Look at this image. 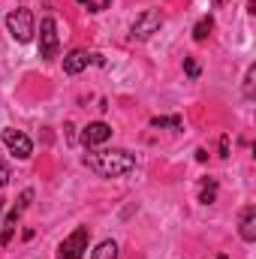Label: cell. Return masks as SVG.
I'll return each instance as SVG.
<instances>
[{"instance_id":"6da1fadb","label":"cell","mask_w":256,"mask_h":259,"mask_svg":"<svg viewBox=\"0 0 256 259\" xmlns=\"http://www.w3.org/2000/svg\"><path fill=\"white\" fill-rule=\"evenodd\" d=\"M84 166L94 169L97 175L103 178H121V175H130L136 169V157L130 151H103V154H88L84 157Z\"/></svg>"},{"instance_id":"7a4b0ae2","label":"cell","mask_w":256,"mask_h":259,"mask_svg":"<svg viewBox=\"0 0 256 259\" xmlns=\"http://www.w3.org/2000/svg\"><path fill=\"white\" fill-rule=\"evenodd\" d=\"M6 27H9V33H12V39H18V42H30L33 39V12L30 9H12L9 15H6Z\"/></svg>"},{"instance_id":"3957f363","label":"cell","mask_w":256,"mask_h":259,"mask_svg":"<svg viewBox=\"0 0 256 259\" xmlns=\"http://www.w3.org/2000/svg\"><path fill=\"white\" fill-rule=\"evenodd\" d=\"M58 46H61V39H58V24H55L52 15H46V18L39 21V55H42L46 61H55V58H58Z\"/></svg>"},{"instance_id":"277c9868","label":"cell","mask_w":256,"mask_h":259,"mask_svg":"<svg viewBox=\"0 0 256 259\" xmlns=\"http://www.w3.org/2000/svg\"><path fill=\"white\" fill-rule=\"evenodd\" d=\"M88 241H91V229H88V226H78L72 235H66L64 244L58 247V250H61L58 259H81L84 250H88Z\"/></svg>"},{"instance_id":"5b68a950","label":"cell","mask_w":256,"mask_h":259,"mask_svg":"<svg viewBox=\"0 0 256 259\" xmlns=\"http://www.w3.org/2000/svg\"><path fill=\"white\" fill-rule=\"evenodd\" d=\"M0 139H3V145H6V148H9V151H12V154L18 157V160H27V157L33 154V142H30V139H27V136H24L21 130L6 127Z\"/></svg>"},{"instance_id":"8992f818","label":"cell","mask_w":256,"mask_h":259,"mask_svg":"<svg viewBox=\"0 0 256 259\" xmlns=\"http://www.w3.org/2000/svg\"><path fill=\"white\" fill-rule=\"evenodd\" d=\"M160 24H163L160 9H145V12L133 21V36H136V39H148V36H154V33L160 30Z\"/></svg>"},{"instance_id":"52a82bcc","label":"cell","mask_w":256,"mask_h":259,"mask_svg":"<svg viewBox=\"0 0 256 259\" xmlns=\"http://www.w3.org/2000/svg\"><path fill=\"white\" fill-rule=\"evenodd\" d=\"M109 139H112V127L103 124V121L88 124L84 133H81V145H84V148H97V145H103V142H109Z\"/></svg>"},{"instance_id":"ba28073f","label":"cell","mask_w":256,"mask_h":259,"mask_svg":"<svg viewBox=\"0 0 256 259\" xmlns=\"http://www.w3.org/2000/svg\"><path fill=\"white\" fill-rule=\"evenodd\" d=\"M88 64H91V55L81 52V49H75V52H69L64 58V72L66 75H78L81 69H88Z\"/></svg>"},{"instance_id":"9c48e42d","label":"cell","mask_w":256,"mask_h":259,"mask_svg":"<svg viewBox=\"0 0 256 259\" xmlns=\"http://www.w3.org/2000/svg\"><path fill=\"white\" fill-rule=\"evenodd\" d=\"M241 238L244 241H256V208L253 205H247L244 211H241Z\"/></svg>"},{"instance_id":"30bf717a","label":"cell","mask_w":256,"mask_h":259,"mask_svg":"<svg viewBox=\"0 0 256 259\" xmlns=\"http://www.w3.org/2000/svg\"><path fill=\"white\" fill-rule=\"evenodd\" d=\"M18 214H21L18 208H12V211L6 214V223H3V232H0V244H3V247H6V244L12 241V235H15V223H18Z\"/></svg>"},{"instance_id":"8fae6325","label":"cell","mask_w":256,"mask_h":259,"mask_svg":"<svg viewBox=\"0 0 256 259\" xmlns=\"http://www.w3.org/2000/svg\"><path fill=\"white\" fill-rule=\"evenodd\" d=\"M91 259H118V244L115 241H100L97 247H94V253H91Z\"/></svg>"},{"instance_id":"7c38bea8","label":"cell","mask_w":256,"mask_h":259,"mask_svg":"<svg viewBox=\"0 0 256 259\" xmlns=\"http://www.w3.org/2000/svg\"><path fill=\"white\" fill-rule=\"evenodd\" d=\"M211 30H214V18H211V15H205V18H199V21H196V27H193V39H196V42H205Z\"/></svg>"},{"instance_id":"4fadbf2b","label":"cell","mask_w":256,"mask_h":259,"mask_svg":"<svg viewBox=\"0 0 256 259\" xmlns=\"http://www.w3.org/2000/svg\"><path fill=\"white\" fill-rule=\"evenodd\" d=\"M214 199H217V181H214V178H205V181H202V193H199V202H202V205H211Z\"/></svg>"},{"instance_id":"5bb4252c","label":"cell","mask_w":256,"mask_h":259,"mask_svg":"<svg viewBox=\"0 0 256 259\" xmlns=\"http://www.w3.org/2000/svg\"><path fill=\"white\" fill-rule=\"evenodd\" d=\"M151 127H175V130H181L184 127V121H181V118H178V115H172V118H154V121H151Z\"/></svg>"},{"instance_id":"9a60e30c","label":"cell","mask_w":256,"mask_h":259,"mask_svg":"<svg viewBox=\"0 0 256 259\" xmlns=\"http://www.w3.org/2000/svg\"><path fill=\"white\" fill-rule=\"evenodd\" d=\"M253 78H256V66H250L247 75H244V97H253Z\"/></svg>"},{"instance_id":"2e32d148","label":"cell","mask_w":256,"mask_h":259,"mask_svg":"<svg viewBox=\"0 0 256 259\" xmlns=\"http://www.w3.org/2000/svg\"><path fill=\"white\" fill-rule=\"evenodd\" d=\"M30 202H33V190H24V193L18 196V211H24V208H30Z\"/></svg>"},{"instance_id":"e0dca14e","label":"cell","mask_w":256,"mask_h":259,"mask_svg":"<svg viewBox=\"0 0 256 259\" xmlns=\"http://www.w3.org/2000/svg\"><path fill=\"white\" fill-rule=\"evenodd\" d=\"M184 69H187L190 78H196V75H199V64H196V58H184Z\"/></svg>"},{"instance_id":"ac0fdd59","label":"cell","mask_w":256,"mask_h":259,"mask_svg":"<svg viewBox=\"0 0 256 259\" xmlns=\"http://www.w3.org/2000/svg\"><path fill=\"white\" fill-rule=\"evenodd\" d=\"M9 178H12V175H9V166L0 160V187H6V184H9Z\"/></svg>"},{"instance_id":"d6986e66","label":"cell","mask_w":256,"mask_h":259,"mask_svg":"<svg viewBox=\"0 0 256 259\" xmlns=\"http://www.w3.org/2000/svg\"><path fill=\"white\" fill-rule=\"evenodd\" d=\"M220 157H229V139L220 136Z\"/></svg>"},{"instance_id":"ffe728a7","label":"cell","mask_w":256,"mask_h":259,"mask_svg":"<svg viewBox=\"0 0 256 259\" xmlns=\"http://www.w3.org/2000/svg\"><path fill=\"white\" fill-rule=\"evenodd\" d=\"M78 3H81V6H88V9H91V12H100V9H97V6H94V0H78Z\"/></svg>"},{"instance_id":"44dd1931","label":"cell","mask_w":256,"mask_h":259,"mask_svg":"<svg viewBox=\"0 0 256 259\" xmlns=\"http://www.w3.org/2000/svg\"><path fill=\"white\" fill-rule=\"evenodd\" d=\"M214 259H229V256H223V253H220V256H214Z\"/></svg>"}]
</instances>
